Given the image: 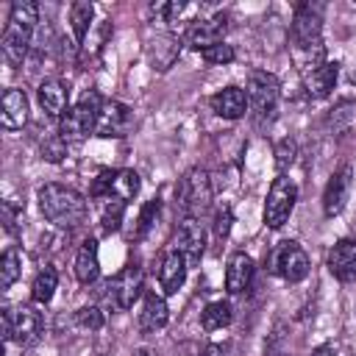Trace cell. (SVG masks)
Segmentation results:
<instances>
[{
  "label": "cell",
  "mask_w": 356,
  "mask_h": 356,
  "mask_svg": "<svg viewBox=\"0 0 356 356\" xmlns=\"http://www.w3.org/2000/svg\"><path fill=\"white\" fill-rule=\"evenodd\" d=\"M36 200H39V211L44 214V220L53 222L56 228L72 231L86 220V200H83V195H78L70 186L44 184V186H39Z\"/></svg>",
  "instance_id": "2"
},
{
  "label": "cell",
  "mask_w": 356,
  "mask_h": 356,
  "mask_svg": "<svg viewBox=\"0 0 356 356\" xmlns=\"http://www.w3.org/2000/svg\"><path fill=\"white\" fill-rule=\"evenodd\" d=\"M337 78H339V64L337 61H323L320 67L309 70L306 72V92L309 97H328L337 86Z\"/></svg>",
  "instance_id": "21"
},
{
  "label": "cell",
  "mask_w": 356,
  "mask_h": 356,
  "mask_svg": "<svg viewBox=\"0 0 356 356\" xmlns=\"http://www.w3.org/2000/svg\"><path fill=\"white\" fill-rule=\"evenodd\" d=\"M134 356H159V353H156L153 348H147V345H142V348H136V350H134Z\"/></svg>",
  "instance_id": "38"
},
{
  "label": "cell",
  "mask_w": 356,
  "mask_h": 356,
  "mask_svg": "<svg viewBox=\"0 0 356 356\" xmlns=\"http://www.w3.org/2000/svg\"><path fill=\"white\" fill-rule=\"evenodd\" d=\"M275 164H278V170H284L286 164H292V159H295V145L289 142V139H284L281 145H278V150H275Z\"/></svg>",
  "instance_id": "35"
},
{
  "label": "cell",
  "mask_w": 356,
  "mask_h": 356,
  "mask_svg": "<svg viewBox=\"0 0 356 356\" xmlns=\"http://www.w3.org/2000/svg\"><path fill=\"white\" fill-rule=\"evenodd\" d=\"M231 320H234V309L228 300H214L200 312V325L206 331H220V328L231 325Z\"/></svg>",
  "instance_id": "26"
},
{
  "label": "cell",
  "mask_w": 356,
  "mask_h": 356,
  "mask_svg": "<svg viewBox=\"0 0 356 356\" xmlns=\"http://www.w3.org/2000/svg\"><path fill=\"white\" fill-rule=\"evenodd\" d=\"M186 270H189V264H186V259H184L175 248L164 253L161 267H159V284H161L164 295H175V292L184 286V281H186Z\"/></svg>",
  "instance_id": "19"
},
{
  "label": "cell",
  "mask_w": 356,
  "mask_h": 356,
  "mask_svg": "<svg viewBox=\"0 0 356 356\" xmlns=\"http://www.w3.org/2000/svg\"><path fill=\"white\" fill-rule=\"evenodd\" d=\"M312 356H337V350H334L331 345H320V348L312 350Z\"/></svg>",
  "instance_id": "37"
},
{
  "label": "cell",
  "mask_w": 356,
  "mask_h": 356,
  "mask_svg": "<svg viewBox=\"0 0 356 356\" xmlns=\"http://www.w3.org/2000/svg\"><path fill=\"white\" fill-rule=\"evenodd\" d=\"M292 44L300 56L312 58V70L323 64V6L300 3L292 17Z\"/></svg>",
  "instance_id": "3"
},
{
  "label": "cell",
  "mask_w": 356,
  "mask_h": 356,
  "mask_svg": "<svg viewBox=\"0 0 356 356\" xmlns=\"http://www.w3.org/2000/svg\"><path fill=\"white\" fill-rule=\"evenodd\" d=\"M28 122V95L17 86L3 92L0 100V125L6 131H19Z\"/></svg>",
  "instance_id": "16"
},
{
  "label": "cell",
  "mask_w": 356,
  "mask_h": 356,
  "mask_svg": "<svg viewBox=\"0 0 356 356\" xmlns=\"http://www.w3.org/2000/svg\"><path fill=\"white\" fill-rule=\"evenodd\" d=\"M159 209H161V200L159 197H153V200H147L145 206H142V211H139V217H136V225H134V239H142V236H147V231L153 228V222H156V217H159Z\"/></svg>",
  "instance_id": "29"
},
{
  "label": "cell",
  "mask_w": 356,
  "mask_h": 356,
  "mask_svg": "<svg viewBox=\"0 0 356 356\" xmlns=\"http://www.w3.org/2000/svg\"><path fill=\"white\" fill-rule=\"evenodd\" d=\"M200 356H231V350H228V345L211 342V345H206V350H203Z\"/></svg>",
  "instance_id": "36"
},
{
  "label": "cell",
  "mask_w": 356,
  "mask_h": 356,
  "mask_svg": "<svg viewBox=\"0 0 356 356\" xmlns=\"http://www.w3.org/2000/svg\"><path fill=\"white\" fill-rule=\"evenodd\" d=\"M253 273H256V264L248 253H234L228 259V267H225V289L228 295H242L250 289L253 284Z\"/></svg>",
  "instance_id": "17"
},
{
  "label": "cell",
  "mask_w": 356,
  "mask_h": 356,
  "mask_svg": "<svg viewBox=\"0 0 356 356\" xmlns=\"http://www.w3.org/2000/svg\"><path fill=\"white\" fill-rule=\"evenodd\" d=\"M231 225H234V211H231V206H220V209L214 211V222H211V231H214V242H217V245H222V242L228 239Z\"/></svg>",
  "instance_id": "30"
},
{
  "label": "cell",
  "mask_w": 356,
  "mask_h": 356,
  "mask_svg": "<svg viewBox=\"0 0 356 356\" xmlns=\"http://www.w3.org/2000/svg\"><path fill=\"white\" fill-rule=\"evenodd\" d=\"M175 250L186 259L189 267H197L206 253V231L197 217H181L175 231Z\"/></svg>",
  "instance_id": "10"
},
{
  "label": "cell",
  "mask_w": 356,
  "mask_h": 356,
  "mask_svg": "<svg viewBox=\"0 0 356 356\" xmlns=\"http://www.w3.org/2000/svg\"><path fill=\"white\" fill-rule=\"evenodd\" d=\"M103 312L97 309V306H81L78 312H75V325L78 328H86V331H97V328H103Z\"/></svg>",
  "instance_id": "31"
},
{
  "label": "cell",
  "mask_w": 356,
  "mask_h": 356,
  "mask_svg": "<svg viewBox=\"0 0 356 356\" xmlns=\"http://www.w3.org/2000/svg\"><path fill=\"white\" fill-rule=\"evenodd\" d=\"M350 184H353V170L350 164H342L325 184V192H323V214L325 217H337L345 203H348V195H350Z\"/></svg>",
  "instance_id": "13"
},
{
  "label": "cell",
  "mask_w": 356,
  "mask_h": 356,
  "mask_svg": "<svg viewBox=\"0 0 356 356\" xmlns=\"http://www.w3.org/2000/svg\"><path fill=\"white\" fill-rule=\"evenodd\" d=\"M270 270L278 278H284L289 284H298L309 275V256L298 242H281L270 256Z\"/></svg>",
  "instance_id": "9"
},
{
  "label": "cell",
  "mask_w": 356,
  "mask_h": 356,
  "mask_svg": "<svg viewBox=\"0 0 356 356\" xmlns=\"http://www.w3.org/2000/svg\"><path fill=\"white\" fill-rule=\"evenodd\" d=\"M295 200H298V186L292 184V178L278 172L273 178L267 200H264V225L273 228V231L284 228V222L289 220V214L295 209Z\"/></svg>",
  "instance_id": "8"
},
{
  "label": "cell",
  "mask_w": 356,
  "mask_h": 356,
  "mask_svg": "<svg viewBox=\"0 0 356 356\" xmlns=\"http://www.w3.org/2000/svg\"><path fill=\"white\" fill-rule=\"evenodd\" d=\"M228 33V14H211L203 19H195L186 31V42L195 50H209L214 44H222V36Z\"/></svg>",
  "instance_id": "11"
},
{
  "label": "cell",
  "mask_w": 356,
  "mask_h": 356,
  "mask_svg": "<svg viewBox=\"0 0 356 356\" xmlns=\"http://www.w3.org/2000/svg\"><path fill=\"white\" fill-rule=\"evenodd\" d=\"M328 273L337 281H353L356 278V239L345 236L328 250Z\"/></svg>",
  "instance_id": "15"
},
{
  "label": "cell",
  "mask_w": 356,
  "mask_h": 356,
  "mask_svg": "<svg viewBox=\"0 0 356 356\" xmlns=\"http://www.w3.org/2000/svg\"><path fill=\"white\" fill-rule=\"evenodd\" d=\"M42 331H44V320H42V312H36V306L17 303L11 309H3V339L6 342L31 348L33 342H39Z\"/></svg>",
  "instance_id": "6"
},
{
  "label": "cell",
  "mask_w": 356,
  "mask_h": 356,
  "mask_svg": "<svg viewBox=\"0 0 356 356\" xmlns=\"http://www.w3.org/2000/svg\"><path fill=\"white\" fill-rule=\"evenodd\" d=\"M100 114H103V97H100L95 89L83 92V97L58 120V136H61L67 145L83 142L89 134H97Z\"/></svg>",
  "instance_id": "4"
},
{
  "label": "cell",
  "mask_w": 356,
  "mask_h": 356,
  "mask_svg": "<svg viewBox=\"0 0 356 356\" xmlns=\"http://www.w3.org/2000/svg\"><path fill=\"white\" fill-rule=\"evenodd\" d=\"M36 100H39V106H42V111L47 114V117H53V120H61L70 108H67V103H70V89L58 81V78H44L42 83H39V89H36Z\"/></svg>",
  "instance_id": "14"
},
{
  "label": "cell",
  "mask_w": 356,
  "mask_h": 356,
  "mask_svg": "<svg viewBox=\"0 0 356 356\" xmlns=\"http://www.w3.org/2000/svg\"><path fill=\"white\" fill-rule=\"evenodd\" d=\"M234 56H236V53H234V47H231V44H225V42H222V44H214V47H209V50H203V53H200V58H203L206 64H231V61H234Z\"/></svg>",
  "instance_id": "32"
},
{
  "label": "cell",
  "mask_w": 356,
  "mask_h": 356,
  "mask_svg": "<svg viewBox=\"0 0 356 356\" xmlns=\"http://www.w3.org/2000/svg\"><path fill=\"white\" fill-rule=\"evenodd\" d=\"M125 203H128V200L114 197V195H108V197H100V200H97V206H100V222H103V228H106L108 234H111V231H117V228L122 225Z\"/></svg>",
  "instance_id": "27"
},
{
  "label": "cell",
  "mask_w": 356,
  "mask_h": 356,
  "mask_svg": "<svg viewBox=\"0 0 356 356\" xmlns=\"http://www.w3.org/2000/svg\"><path fill=\"white\" fill-rule=\"evenodd\" d=\"M142 284H145V275H142V267L136 261H131L128 267H122L114 281H111V298H114V306L117 309H131L139 295H142Z\"/></svg>",
  "instance_id": "12"
},
{
  "label": "cell",
  "mask_w": 356,
  "mask_h": 356,
  "mask_svg": "<svg viewBox=\"0 0 356 356\" xmlns=\"http://www.w3.org/2000/svg\"><path fill=\"white\" fill-rule=\"evenodd\" d=\"M36 22H39V6L33 0H17L8 11V22L3 28L0 36V50L8 67H19L33 44V33H36Z\"/></svg>",
  "instance_id": "1"
},
{
  "label": "cell",
  "mask_w": 356,
  "mask_h": 356,
  "mask_svg": "<svg viewBox=\"0 0 356 356\" xmlns=\"http://www.w3.org/2000/svg\"><path fill=\"white\" fill-rule=\"evenodd\" d=\"M95 19V6L89 0H75L70 6V28H72V36L78 44L86 42V33H89V25Z\"/></svg>",
  "instance_id": "24"
},
{
  "label": "cell",
  "mask_w": 356,
  "mask_h": 356,
  "mask_svg": "<svg viewBox=\"0 0 356 356\" xmlns=\"http://www.w3.org/2000/svg\"><path fill=\"white\" fill-rule=\"evenodd\" d=\"M170 320V306L161 295L156 292H145L142 295V309H139V331L153 334L159 328H164Z\"/></svg>",
  "instance_id": "20"
},
{
  "label": "cell",
  "mask_w": 356,
  "mask_h": 356,
  "mask_svg": "<svg viewBox=\"0 0 356 356\" xmlns=\"http://www.w3.org/2000/svg\"><path fill=\"white\" fill-rule=\"evenodd\" d=\"M211 111L222 120H239L248 111V92L239 86H225L217 95H211Z\"/></svg>",
  "instance_id": "18"
},
{
  "label": "cell",
  "mask_w": 356,
  "mask_h": 356,
  "mask_svg": "<svg viewBox=\"0 0 356 356\" xmlns=\"http://www.w3.org/2000/svg\"><path fill=\"white\" fill-rule=\"evenodd\" d=\"M214 200V189H211V178L203 167H192L186 170L178 184H175V206L181 209L184 217H203L211 209Z\"/></svg>",
  "instance_id": "5"
},
{
  "label": "cell",
  "mask_w": 356,
  "mask_h": 356,
  "mask_svg": "<svg viewBox=\"0 0 356 356\" xmlns=\"http://www.w3.org/2000/svg\"><path fill=\"white\" fill-rule=\"evenodd\" d=\"M64 153H67V142H64L61 136H56V139H50V142L42 145V156H44L47 161H61Z\"/></svg>",
  "instance_id": "33"
},
{
  "label": "cell",
  "mask_w": 356,
  "mask_h": 356,
  "mask_svg": "<svg viewBox=\"0 0 356 356\" xmlns=\"http://www.w3.org/2000/svg\"><path fill=\"white\" fill-rule=\"evenodd\" d=\"M100 275V256H97V239H83L75 253V278L81 284H92Z\"/></svg>",
  "instance_id": "22"
},
{
  "label": "cell",
  "mask_w": 356,
  "mask_h": 356,
  "mask_svg": "<svg viewBox=\"0 0 356 356\" xmlns=\"http://www.w3.org/2000/svg\"><path fill=\"white\" fill-rule=\"evenodd\" d=\"M131 122V111L128 106L117 103V100H108L103 103V114H100V125H97V134L100 136H122L125 128Z\"/></svg>",
  "instance_id": "23"
},
{
  "label": "cell",
  "mask_w": 356,
  "mask_h": 356,
  "mask_svg": "<svg viewBox=\"0 0 356 356\" xmlns=\"http://www.w3.org/2000/svg\"><path fill=\"white\" fill-rule=\"evenodd\" d=\"M153 11L161 14L164 22H175L181 17V11H184V3H159V6H153Z\"/></svg>",
  "instance_id": "34"
},
{
  "label": "cell",
  "mask_w": 356,
  "mask_h": 356,
  "mask_svg": "<svg viewBox=\"0 0 356 356\" xmlns=\"http://www.w3.org/2000/svg\"><path fill=\"white\" fill-rule=\"evenodd\" d=\"M350 83H356V70H353V72H350Z\"/></svg>",
  "instance_id": "39"
},
{
  "label": "cell",
  "mask_w": 356,
  "mask_h": 356,
  "mask_svg": "<svg viewBox=\"0 0 356 356\" xmlns=\"http://www.w3.org/2000/svg\"><path fill=\"white\" fill-rule=\"evenodd\" d=\"M56 286H58V273L56 267H44L36 273L33 284H31V300L39 303V306H47L56 295Z\"/></svg>",
  "instance_id": "25"
},
{
  "label": "cell",
  "mask_w": 356,
  "mask_h": 356,
  "mask_svg": "<svg viewBox=\"0 0 356 356\" xmlns=\"http://www.w3.org/2000/svg\"><path fill=\"white\" fill-rule=\"evenodd\" d=\"M248 108L256 117V122H270L278 111V97H281V83L273 72L256 70L248 78Z\"/></svg>",
  "instance_id": "7"
},
{
  "label": "cell",
  "mask_w": 356,
  "mask_h": 356,
  "mask_svg": "<svg viewBox=\"0 0 356 356\" xmlns=\"http://www.w3.org/2000/svg\"><path fill=\"white\" fill-rule=\"evenodd\" d=\"M22 275V259L17 248H8L0 259V289H11L14 281Z\"/></svg>",
  "instance_id": "28"
}]
</instances>
